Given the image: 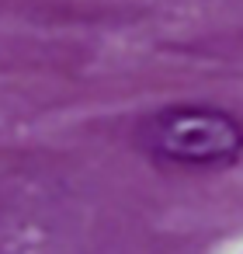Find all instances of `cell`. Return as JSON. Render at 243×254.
<instances>
[{"mask_svg":"<svg viewBox=\"0 0 243 254\" xmlns=\"http://www.w3.org/2000/svg\"><path fill=\"white\" fill-rule=\"evenodd\" d=\"M146 136L153 153L188 167L233 164L243 153V126L219 108H167Z\"/></svg>","mask_w":243,"mask_h":254,"instance_id":"obj_1","label":"cell"}]
</instances>
